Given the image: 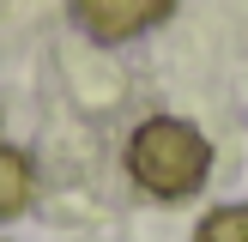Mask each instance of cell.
Masks as SVG:
<instances>
[{
    "label": "cell",
    "mask_w": 248,
    "mask_h": 242,
    "mask_svg": "<svg viewBox=\"0 0 248 242\" xmlns=\"http://www.w3.org/2000/svg\"><path fill=\"white\" fill-rule=\"evenodd\" d=\"M36 182H31V164H24L18 151H6L0 145V218H18L24 206H31Z\"/></svg>",
    "instance_id": "3"
},
{
    "label": "cell",
    "mask_w": 248,
    "mask_h": 242,
    "mask_svg": "<svg viewBox=\"0 0 248 242\" xmlns=\"http://www.w3.org/2000/svg\"><path fill=\"white\" fill-rule=\"evenodd\" d=\"M194 242H248V206H218L212 218H200Z\"/></svg>",
    "instance_id": "4"
},
{
    "label": "cell",
    "mask_w": 248,
    "mask_h": 242,
    "mask_svg": "<svg viewBox=\"0 0 248 242\" xmlns=\"http://www.w3.org/2000/svg\"><path fill=\"white\" fill-rule=\"evenodd\" d=\"M170 6H176V0H73V18H79L85 36H97V43H133V36H145L152 24H164Z\"/></svg>",
    "instance_id": "2"
},
{
    "label": "cell",
    "mask_w": 248,
    "mask_h": 242,
    "mask_svg": "<svg viewBox=\"0 0 248 242\" xmlns=\"http://www.w3.org/2000/svg\"><path fill=\"white\" fill-rule=\"evenodd\" d=\"M127 169H133V182H140L145 194H157V200H182V194H194L206 182V169H212V145H206V133L194 127V121L152 115L140 133H133V145H127Z\"/></svg>",
    "instance_id": "1"
}]
</instances>
